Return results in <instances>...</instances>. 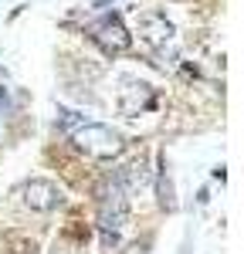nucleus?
Here are the masks:
<instances>
[{
	"label": "nucleus",
	"mask_w": 244,
	"mask_h": 254,
	"mask_svg": "<svg viewBox=\"0 0 244 254\" xmlns=\"http://www.w3.org/2000/svg\"><path fill=\"white\" fill-rule=\"evenodd\" d=\"M71 136V142L78 146L85 156H92V159H116L122 153V136L116 132V129H109V126H99V122H81L78 129H71L68 132Z\"/></svg>",
	"instance_id": "1"
},
{
	"label": "nucleus",
	"mask_w": 244,
	"mask_h": 254,
	"mask_svg": "<svg viewBox=\"0 0 244 254\" xmlns=\"http://www.w3.org/2000/svg\"><path fill=\"white\" fill-rule=\"evenodd\" d=\"M88 34H92V41L99 44L105 55H122V51H129V44H132V34L125 31V24H122L116 14L99 17L88 27Z\"/></svg>",
	"instance_id": "2"
},
{
	"label": "nucleus",
	"mask_w": 244,
	"mask_h": 254,
	"mask_svg": "<svg viewBox=\"0 0 244 254\" xmlns=\"http://www.w3.org/2000/svg\"><path fill=\"white\" fill-rule=\"evenodd\" d=\"M20 200H24V207H31L38 214H51V210H61L64 207V193H61V187H55L51 180H27L20 187Z\"/></svg>",
	"instance_id": "3"
},
{
	"label": "nucleus",
	"mask_w": 244,
	"mask_h": 254,
	"mask_svg": "<svg viewBox=\"0 0 244 254\" xmlns=\"http://www.w3.org/2000/svg\"><path fill=\"white\" fill-rule=\"evenodd\" d=\"M139 38L149 48H166L170 41L177 38V27L166 20V14H142L139 17Z\"/></svg>",
	"instance_id": "4"
},
{
	"label": "nucleus",
	"mask_w": 244,
	"mask_h": 254,
	"mask_svg": "<svg viewBox=\"0 0 244 254\" xmlns=\"http://www.w3.org/2000/svg\"><path fill=\"white\" fill-rule=\"evenodd\" d=\"M119 105H122V112H125V116H136V112H142V109H153V105H156V98H153V88H149L146 81H139V85L132 81V85L122 92Z\"/></svg>",
	"instance_id": "5"
},
{
	"label": "nucleus",
	"mask_w": 244,
	"mask_h": 254,
	"mask_svg": "<svg viewBox=\"0 0 244 254\" xmlns=\"http://www.w3.org/2000/svg\"><path fill=\"white\" fill-rule=\"evenodd\" d=\"M81 122H85V116H78V112H68V109H61V112H58V126L64 129V132L78 129Z\"/></svg>",
	"instance_id": "6"
},
{
	"label": "nucleus",
	"mask_w": 244,
	"mask_h": 254,
	"mask_svg": "<svg viewBox=\"0 0 244 254\" xmlns=\"http://www.w3.org/2000/svg\"><path fill=\"white\" fill-rule=\"evenodd\" d=\"M160 203L166 207V210H173V207H177V200H173V183H170L163 173H160Z\"/></svg>",
	"instance_id": "7"
},
{
	"label": "nucleus",
	"mask_w": 244,
	"mask_h": 254,
	"mask_svg": "<svg viewBox=\"0 0 244 254\" xmlns=\"http://www.w3.org/2000/svg\"><path fill=\"white\" fill-rule=\"evenodd\" d=\"M10 109H14V102H10V88L0 85V116H10Z\"/></svg>",
	"instance_id": "8"
},
{
	"label": "nucleus",
	"mask_w": 244,
	"mask_h": 254,
	"mask_svg": "<svg viewBox=\"0 0 244 254\" xmlns=\"http://www.w3.org/2000/svg\"><path fill=\"white\" fill-rule=\"evenodd\" d=\"M10 248H17V254H38V248H34V241L27 244V241H20V237H10Z\"/></svg>",
	"instance_id": "9"
},
{
	"label": "nucleus",
	"mask_w": 244,
	"mask_h": 254,
	"mask_svg": "<svg viewBox=\"0 0 244 254\" xmlns=\"http://www.w3.org/2000/svg\"><path fill=\"white\" fill-rule=\"evenodd\" d=\"M95 3H105V0H95Z\"/></svg>",
	"instance_id": "10"
}]
</instances>
